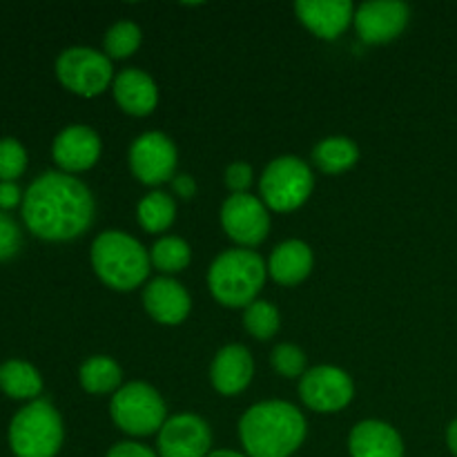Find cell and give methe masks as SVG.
I'll return each instance as SVG.
<instances>
[{
	"mask_svg": "<svg viewBox=\"0 0 457 457\" xmlns=\"http://www.w3.org/2000/svg\"><path fill=\"white\" fill-rule=\"evenodd\" d=\"M22 219L38 239H76L92 226V192L71 174L45 172L25 192Z\"/></svg>",
	"mask_w": 457,
	"mask_h": 457,
	"instance_id": "6da1fadb",
	"label": "cell"
},
{
	"mask_svg": "<svg viewBox=\"0 0 457 457\" xmlns=\"http://www.w3.org/2000/svg\"><path fill=\"white\" fill-rule=\"evenodd\" d=\"M239 440L248 457H290L306 440V420L288 402H259L241 418Z\"/></svg>",
	"mask_w": 457,
	"mask_h": 457,
	"instance_id": "7a4b0ae2",
	"label": "cell"
},
{
	"mask_svg": "<svg viewBox=\"0 0 457 457\" xmlns=\"http://www.w3.org/2000/svg\"><path fill=\"white\" fill-rule=\"evenodd\" d=\"M92 266L103 284L129 293L147 279L152 262L147 250L134 237L107 230L94 239Z\"/></svg>",
	"mask_w": 457,
	"mask_h": 457,
	"instance_id": "3957f363",
	"label": "cell"
},
{
	"mask_svg": "<svg viewBox=\"0 0 457 457\" xmlns=\"http://www.w3.org/2000/svg\"><path fill=\"white\" fill-rule=\"evenodd\" d=\"M266 284V263L248 248L226 250L208 270L212 297L228 308H248Z\"/></svg>",
	"mask_w": 457,
	"mask_h": 457,
	"instance_id": "277c9868",
	"label": "cell"
},
{
	"mask_svg": "<svg viewBox=\"0 0 457 457\" xmlns=\"http://www.w3.org/2000/svg\"><path fill=\"white\" fill-rule=\"evenodd\" d=\"M62 420L49 402L34 400L18 411L9 427V446L16 457H56L62 446Z\"/></svg>",
	"mask_w": 457,
	"mask_h": 457,
	"instance_id": "5b68a950",
	"label": "cell"
},
{
	"mask_svg": "<svg viewBox=\"0 0 457 457\" xmlns=\"http://www.w3.org/2000/svg\"><path fill=\"white\" fill-rule=\"evenodd\" d=\"M112 420L132 437L154 436L165 424V402L145 382H129L112 395Z\"/></svg>",
	"mask_w": 457,
	"mask_h": 457,
	"instance_id": "8992f818",
	"label": "cell"
},
{
	"mask_svg": "<svg viewBox=\"0 0 457 457\" xmlns=\"http://www.w3.org/2000/svg\"><path fill=\"white\" fill-rule=\"evenodd\" d=\"M315 179L311 168L297 156H279L262 174L259 190L266 208L275 212H293L311 196Z\"/></svg>",
	"mask_w": 457,
	"mask_h": 457,
	"instance_id": "52a82bcc",
	"label": "cell"
},
{
	"mask_svg": "<svg viewBox=\"0 0 457 457\" xmlns=\"http://www.w3.org/2000/svg\"><path fill=\"white\" fill-rule=\"evenodd\" d=\"M56 76L62 87L83 98H94L114 83V70L105 54L89 47H70L58 56Z\"/></svg>",
	"mask_w": 457,
	"mask_h": 457,
	"instance_id": "ba28073f",
	"label": "cell"
},
{
	"mask_svg": "<svg viewBox=\"0 0 457 457\" xmlns=\"http://www.w3.org/2000/svg\"><path fill=\"white\" fill-rule=\"evenodd\" d=\"M355 395L351 378L335 366H317L303 373L299 382V397L317 413H337L346 409Z\"/></svg>",
	"mask_w": 457,
	"mask_h": 457,
	"instance_id": "9c48e42d",
	"label": "cell"
},
{
	"mask_svg": "<svg viewBox=\"0 0 457 457\" xmlns=\"http://www.w3.org/2000/svg\"><path fill=\"white\" fill-rule=\"evenodd\" d=\"M221 226L232 241L244 248L259 245L270 230V214L257 196L232 195L221 208Z\"/></svg>",
	"mask_w": 457,
	"mask_h": 457,
	"instance_id": "30bf717a",
	"label": "cell"
},
{
	"mask_svg": "<svg viewBox=\"0 0 457 457\" xmlns=\"http://www.w3.org/2000/svg\"><path fill=\"white\" fill-rule=\"evenodd\" d=\"M129 168L145 186L170 181L177 172V147L161 132L141 134L129 147Z\"/></svg>",
	"mask_w": 457,
	"mask_h": 457,
	"instance_id": "8fae6325",
	"label": "cell"
},
{
	"mask_svg": "<svg viewBox=\"0 0 457 457\" xmlns=\"http://www.w3.org/2000/svg\"><path fill=\"white\" fill-rule=\"evenodd\" d=\"M156 446L159 457H208L212 451V433L199 415L181 413L165 420Z\"/></svg>",
	"mask_w": 457,
	"mask_h": 457,
	"instance_id": "7c38bea8",
	"label": "cell"
},
{
	"mask_svg": "<svg viewBox=\"0 0 457 457\" xmlns=\"http://www.w3.org/2000/svg\"><path fill=\"white\" fill-rule=\"evenodd\" d=\"M409 7L397 0H373L355 12L357 34L369 45H384L395 40L409 25Z\"/></svg>",
	"mask_w": 457,
	"mask_h": 457,
	"instance_id": "4fadbf2b",
	"label": "cell"
},
{
	"mask_svg": "<svg viewBox=\"0 0 457 457\" xmlns=\"http://www.w3.org/2000/svg\"><path fill=\"white\" fill-rule=\"evenodd\" d=\"M52 156L65 174L85 172L94 168L101 156V138L85 125H70L54 141Z\"/></svg>",
	"mask_w": 457,
	"mask_h": 457,
	"instance_id": "5bb4252c",
	"label": "cell"
},
{
	"mask_svg": "<svg viewBox=\"0 0 457 457\" xmlns=\"http://www.w3.org/2000/svg\"><path fill=\"white\" fill-rule=\"evenodd\" d=\"M295 12L312 34L324 40L342 36L355 21V9L348 0H299Z\"/></svg>",
	"mask_w": 457,
	"mask_h": 457,
	"instance_id": "9a60e30c",
	"label": "cell"
},
{
	"mask_svg": "<svg viewBox=\"0 0 457 457\" xmlns=\"http://www.w3.org/2000/svg\"><path fill=\"white\" fill-rule=\"evenodd\" d=\"M143 306L150 312L152 320L159 321V324L177 326L190 315L192 302L187 290L177 279L159 277V279L150 281L143 290Z\"/></svg>",
	"mask_w": 457,
	"mask_h": 457,
	"instance_id": "2e32d148",
	"label": "cell"
},
{
	"mask_svg": "<svg viewBox=\"0 0 457 457\" xmlns=\"http://www.w3.org/2000/svg\"><path fill=\"white\" fill-rule=\"evenodd\" d=\"M253 373L254 364L248 348L232 344L217 353L210 369V379L221 395H239L253 382Z\"/></svg>",
	"mask_w": 457,
	"mask_h": 457,
	"instance_id": "e0dca14e",
	"label": "cell"
},
{
	"mask_svg": "<svg viewBox=\"0 0 457 457\" xmlns=\"http://www.w3.org/2000/svg\"><path fill=\"white\" fill-rule=\"evenodd\" d=\"M351 457H404L402 436L386 422L364 420L348 436Z\"/></svg>",
	"mask_w": 457,
	"mask_h": 457,
	"instance_id": "ac0fdd59",
	"label": "cell"
},
{
	"mask_svg": "<svg viewBox=\"0 0 457 457\" xmlns=\"http://www.w3.org/2000/svg\"><path fill=\"white\" fill-rule=\"evenodd\" d=\"M112 92H114L120 110L132 116L152 114L159 103V87L152 76L141 70H123L120 74H116Z\"/></svg>",
	"mask_w": 457,
	"mask_h": 457,
	"instance_id": "d6986e66",
	"label": "cell"
},
{
	"mask_svg": "<svg viewBox=\"0 0 457 457\" xmlns=\"http://www.w3.org/2000/svg\"><path fill=\"white\" fill-rule=\"evenodd\" d=\"M312 270V250L297 239L277 245L268 262V272L281 286H295L306 279Z\"/></svg>",
	"mask_w": 457,
	"mask_h": 457,
	"instance_id": "ffe728a7",
	"label": "cell"
},
{
	"mask_svg": "<svg viewBox=\"0 0 457 457\" xmlns=\"http://www.w3.org/2000/svg\"><path fill=\"white\" fill-rule=\"evenodd\" d=\"M0 391L13 400H36L43 391V379L27 361L9 360L0 366Z\"/></svg>",
	"mask_w": 457,
	"mask_h": 457,
	"instance_id": "44dd1931",
	"label": "cell"
},
{
	"mask_svg": "<svg viewBox=\"0 0 457 457\" xmlns=\"http://www.w3.org/2000/svg\"><path fill=\"white\" fill-rule=\"evenodd\" d=\"M80 386L92 395H105V393H116L123 382V373L120 366L116 364L112 357L96 355L89 357L83 366H80Z\"/></svg>",
	"mask_w": 457,
	"mask_h": 457,
	"instance_id": "7402d4cb",
	"label": "cell"
},
{
	"mask_svg": "<svg viewBox=\"0 0 457 457\" xmlns=\"http://www.w3.org/2000/svg\"><path fill=\"white\" fill-rule=\"evenodd\" d=\"M360 159V150L355 143L346 137L324 138L320 145L312 150V161L317 168L326 174H342L351 170Z\"/></svg>",
	"mask_w": 457,
	"mask_h": 457,
	"instance_id": "603a6c76",
	"label": "cell"
},
{
	"mask_svg": "<svg viewBox=\"0 0 457 457\" xmlns=\"http://www.w3.org/2000/svg\"><path fill=\"white\" fill-rule=\"evenodd\" d=\"M174 217H177V204L165 192H150L137 208L138 223L150 235L168 230L174 223Z\"/></svg>",
	"mask_w": 457,
	"mask_h": 457,
	"instance_id": "cb8c5ba5",
	"label": "cell"
},
{
	"mask_svg": "<svg viewBox=\"0 0 457 457\" xmlns=\"http://www.w3.org/2000/svg\"><path fill=\"white\" fill-rule=\"evenodd\" d=\"M190 259V245L183 239H179V237H163V239L156 241L150 250L152 266L159 268L165 275H174V272L186 270Z\"/></svg>",
	"mask_w": 457,
	"mask_h": 457,
	"instance_id": "d4e9b609",
	"label": "cell"
},
{
	"mask_svg": "<svg viewBox=\"0 0 457 457\" xmlns=\"http://www.w3.org/2000/svg\"><path fill=\"white\" fill-rule=\"evenodd\" d=\"M279 311L270 302H263V299H257V302L250 303L244 312V328L254 339H262V342L275 337L277 330H279Z\"/></svg>",
	"mask_w": 457,
	"mask_h": 457,
	"instance_id": "484cf974",
	"label": "cell"
},
{
	"mask_svg": "<svg viewBox=\"0 0 457 457\" xmlns=\"http://www.w3.org/2000/svg\"><path fill=\"white\" fill-rule=\"evenodd\" d=\"M141 29L138 25L129 21H120L112 27L105 34V40H103V47H105L107 58H128L132 56L134 52L141 45Z\"/></svg>",
	"mask_w": 457,
	"mask_h": 457,
	"instance_id": "4316f807",
	"label": "cell"
},
{
	"mask_svg": "<svg viewBox=\"0 0 457 457\" xmlns=\"http://www.w3.org/2000/svg\"><path fill=\"white\" fill-rule=\"evenodd\" d=\"M27 168V152L16 138H0V183L13 181Z\"/></svg>",
	"mask_w": 457,
	"mask_h": 457,
	"instance_id": "83f0119b",
	"label": "cell"
},
{
	"mask_svg": "<svg viewBox=\"0 0 457 457\" xmlns=\"http://www.w3.org/2000/svg\"><path fill=\"white\" fill-rule=\"evenodd\" d=\"M272 366L284 378H303L306 373V355L302 348L293 346V344H279L272 351Z\"/></svg>",
	"mask_w": 457,
	"mask_h": 457,
	"instance_id": "f1b7e54d",
	"label": "cell"
},
{
	"mask_svg": "<svg viewBox=\"0 0 457 457\" xmlns=\"http://www.w3.org/2000/svg\"><path fill=\"white\" fill-rule=\"evenodd\" d=\"M21 248V230L9 214L0 212V262H7Z\"/></svg>",
	"mask_w": 457,
	"mask_h": 457,
	"instance_id": "f546056e",
	"label": "cell"
},
{
	"mask_svg": "<svg viewBox=\"0 0 457 457\" xmlns=\"http://www.w3.org/2000/svg\"><path fill=\"white\" fill-rule=\"evenodd\" d=\"M253 183V168L248 163H232L226 170V186L230 187L235 195H245V190Z\"/></svg>",
	"mask_w": 457,
	"mask_h": 457,
	"instance_id": "4dcf8cb0",
	"label": "cell"
},
{
	"mask_svg": "<svg viewBox=\"0 0 457 457\" xmlns=\"http://www.w3.org/2000/svg\"><path fill=\"white\" fill-rule=\"evenodd\" d=\"M105 457H159V453H154L150 446L138 445V442H119L107 451Z\"/></svg>",
	"mask_w": 457,
	"mask_h": 457,
	"instance_id": "1f68e13d",
	"label": "cell"
},
{
	"mask_svg": "<svg viewBox=\"0 0 457 457\" xmlns=\"http://www.w3.org/2000/svg\"><path fill=\"white\" fill-rule=\"evenodd\" d=\"M25 196L21 195V187L16 186L13 181H3L0 183V208L3 210H12L16 208Z\"/></svg>",
	"mask_w": 457,
	"mask_h": 457,
	"instance_id": "d6a6232c",
	"label": "cell"
},
{
	"mask_svg": "<svg viewBox=\"0 0 457 457\" xmlns=\"http://www.w3.org/2000/svg\"><path fill=\"white\" fill-rule=\"evenodd\" d=\"M172 187H174V192L181 196V199H192L196 192L195 179L187 177V174H177V177L172 179Z\"/></svg>",
	"mask_w": 457,
	"mask_h": 457,
	"instance_id": "836d02e7",
	"label": "cell"
},
{
	"mask_svg": "<svg viewBox=\"0 0 457 457\" xmlns=\"http://www.w3.org/2000/svg\"><path fill=\"white\" fill-rule=\"evenodd\" d=\"M446 446H449V451L457 457V420L449 424V428H446Z\"/></svg>",
	"mask_w": 457,
	"mask_h": 457,
	"instance_id": "e575fe53",
	"label": "cell"
},
{
	"mask_svg": "<svg viewBox=\"0 0 457 457\" xmlns=\"http://www.w3.org/2000/svg\"><path fill=\"white\" fill-rule=\"evenodd\" d=\"M208 457H248L245 453H239V451H228V449H219V451H210Z\"/></svg>",
	"mask_w": 457,
	"mask_h": 457,
	"instance_id": "d590c367",
	"label": "cell"
}]
</instances>
